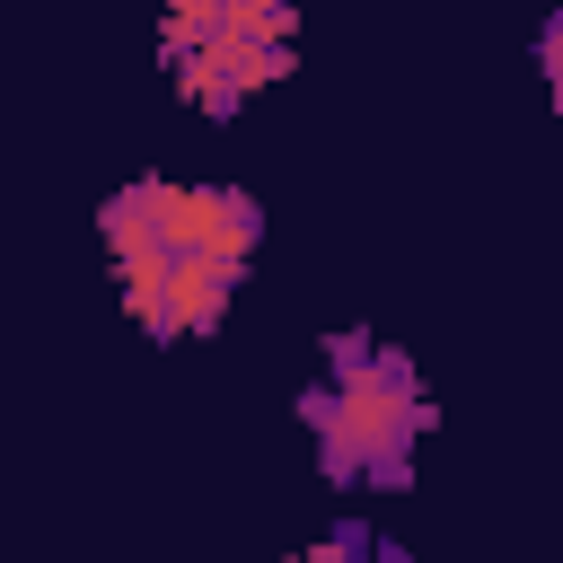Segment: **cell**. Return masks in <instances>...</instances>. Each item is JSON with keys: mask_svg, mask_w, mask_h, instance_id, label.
Returning <instances> with one entry per match:
<instances>
[{"mask_svg": "<svg viewBox=\"0 0 563 563\" xmlns=\"http://www.w3.org/2000/svg\"><path fill=\"white\" fill-rule=\"evenodd\" d=\"M369 563H413V554H405V545H387V537H378V545H369Z\"/></svg>", "mask_w": 563, "mask_h": 563, "instance_id": "obj_7", "label": "cell"}, {"mask_svg": "<svg viewBox=\"0 0 563 563\" xmlns=\"http://www.w3.org/2000/svg\"><path fill=\"white\" fill-rule=\"evenodd\" d=\"M290 0H167L158 62L176 70V97L202 114H238L255 88L290 70Z\"/></svg>", "mask_w": 563, "mask_h": 563, "instance_id": "obj_3", "label": "cell"}, {"mask_svg": "<svg viewBox=\"0 0 563 563\" xmlns=\"http://www.w3.org/2000/svg\"><path fill=\"white\" fill-rule=\"evenodd\" d=\"M238 282L246 273H229V264H141V273H123V308L141 317V334L185 343V334H220Z\"/></svg>", "mask_w": 563, "mask_h": 563, "instance_id": "obj_4", "label": "cell"}, {"mask_svg": "<svg viewBox=\"0 0 563 563\" xmlns=\"http://www.w3.org/2000/svg\"><path fill=\"white\" fill-rule=\"evenodd\" d=\"M97 229L114 246V273H141V264H229V273H246V255L264 238V211H255L246 185L141 176V185H114L106 194Z\"/></svg>", "mask_w": 563, "mask_h": 563, "instance_id": "obj_2", "label": "cell"}, {"mask_svg": "<svg viewBox=\"0 0 563 563\" xmlns=\"http://www.w3.org/2000/svg\"><path fill=\"white\" fill-rule=\"evenodd\" d=\"M369 545H378L369 528H334V537H317V545L290 554V563H369Z\"/></svg>", "mask_w": 563, "mask_h": 563, "instance_id": "obj_5", "label": "cell"}, {"mask_svg": "<svg viewBox=\"0 0 563 563\" xmlns=\"http://www.w3.org/2000/svg\"><path fill=\"white\" fill-rule=\"evenodd\" d=\"M537 70H545V97H554V114H563V9L537 26Z\"/></svg>", "mask_w": 563, "mask_h": 563, "instance_id": "obj_6", "label": "cell"}, {"mask_svg": "<svg viewBox=\"0 0 563 563\" xmlns=\"http://www.w3.org/2000/svg\"><path fill=\"white\" fill-rule=\"evenodd\" d=\"M299 422L317 440L325 484H405L431 431V387L396 343L325 334V378L299 387Z\"/></svg>", "mask_w": 563, "mask_h": 563, "instance_id": "obj_1", "label": "cell"}]
</instances>
